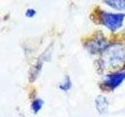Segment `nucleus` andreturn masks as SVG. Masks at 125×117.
Here are the masks:
<instances>
[{
	"instance_id": "obj_6",
	"label": "nucleus",
	"mask_w": 125,
	"mask_h": 117,
	"mask_svg": "<svg viewBox=\"0 0 125 117\" xmlns=\"http://www.w3.org/2000/svg\"><path fill=\"white\" fill-rule=\"evenodd\" d=\"M70 80H66L63 83H62V86H61V88L63 89V90H67V89H69L70 88Z\"/></svg>"
},
{
	"instance_id": "obj_3",
	"label": "nucleus",
	"mask_w": 125,
	"mask_h": 117,
	"mask_svg": "<svg viewBox=\"0 0 125 117\" xmlns=\"http://www.w3.org/2000/svg\"><path fill=\"white\" fill-rule=\"evenodd\" d=\"M125 78V73H116L113 74V75L109 76L106 80H105V84L107 85V87L110 88H114L117 87L120 83L124 80Z\"/></svg>"
},
{
	"instance_id": "obj_5",
	"label": "nucleus",
	"mask_w": 125,
	"mask_h": 117,
	"mask_svg": "<svg viewBox=\"0 0 125 117\" xmlns=\"http://www.w3.org/2000/svg\"><path fill=\"white\" fill-rule=\"evenodd\" d=\"M42 107V101L40 100H36L32 105V108L34 112H38Z\"/></svg>"
},
{
	"instance_id": "obj_1",
	"label": "nucleus",
	"mask_w": 125,
	"mask_h": 117,
	"mask_svg": "<svg viewBox=\"0 0 125 117\" xmlns=\"http://www.w3.org/2000/svg\"><path fill=\"white\" fill-rule=\"evenodd\" d=\"M101 21L111 30H116L122 26L125 15L123 13H112L102 12L100 15Z\"/></svg>"
},
{
	"instance_id": "obj_2",
	"label": "nucleus",
	"mask_w": 125,
	"mask_h": 117,
	"mask_svg": "<svg viewBox=\"0 0 125 117\" xmlns=\"http://www.w3.org/2000/svg\"><path fill=\"white\" fill-rule=\"evenodd\" d=\"M108 61L110 63H118L125 58V51L123 48H111L106 53Z\"/></svg>"
},
{
	"instance_id": "obj_7",
	"label": "nucleus",
	"mask_w": 125,
	"mask_h": 117,
	"mask_svg": "<svg viewBox=\"0 0 125 117\" xmlns=\"http://www.w3.org/2000/svg\"><path fill=\"white\" fill-rule=\"evenodd\" d=\"M26 15H27V17H32L35 15V11L34 10H31V9L27 10Z\"/></svg>"
},
{
	"instance_id": "obj_4",
	"label": "nucleus",
	"mask_w": 125,
	"mask_h": 117,
	"mask_svg": "<svg viewBox=\"0 0 125 117\" xmlns=\"http://www.w3.org/2000/svg\"><path fill=\"white\" fill-rule=\"evenodd\" d=\"M108 6L116 10L125 9V0H104Z\"/></svg>"
}]
</instances>
